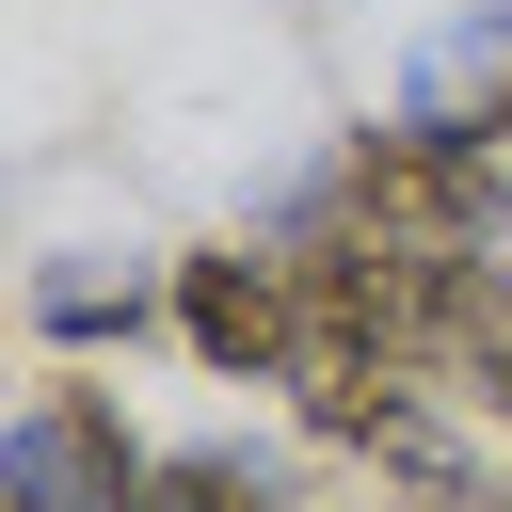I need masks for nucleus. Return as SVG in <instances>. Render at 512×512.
I'll return each instance as SVG.
<instances>
[{"mask_svg": "<svg viewBox=\"0 0 512 512\" xmlns=\"http://www.w3.org/2000/svg\"><path fill=\"white\" fill-rule=\"evenodd\" d=\"M0 512H160V448L112 384H32L0 416Z\"/></svg>", "mask_w": 512, "mask_h": 512, "instance_id": "obj_1", "label": "nucleus"}, {"mask_svg": "<svg viewBox=\"0 0 512 512\" xmlns=\"http://www.w3.org/2000/svg\"><path fill=\"white\" fill-rule=\"evenodd\" d=\"M160 288H176L160 320L192 336V368H208V384H288V368H304V272H288V240H256V224H240V240L176 256Z\"/></svg>", "mask_w": 512, "mask_h": 512, "instance_id": "obj_2", "label": "nucleus"}, {"mask_svg": "<svg viewBox=\"0 0 512 512\" xmlns=\"http://www.w3.org/2000/svg\"><path fill=\"white\" fill-rule=\"evenodd\" d=\"M400 112H432V128H512V0H464L432 48H416V96Z\"/></svg>", "mask_w": 512, "mask_h": 512, "instance_id": "obj_3", "label": "nucleus"}, {"mask_svg": "<svg viewBox=\"0 0 512 512\" xmlns=\"http://www.w3.org/2000/svg\"><path fill=\"white\" fill-rule=\"evenodd\" d=\"M160 512H304V480H288L272 448L208 432V448H160Z\"/></svg>", "mask_w": 512, "mask_h": 512, "instance_id": "obj_4", "label": "nucleus"}, {"mask_svg": "<svg viewBox=\"0 0 512 512\" xmlns=\"http://www.w3.org/2000/svg\"><path fill=\"white\" fill-rule=\"evenodd\" d=\"M144 304H176V288H144V272H96V256L32 272V320H48L64 352H96V336H144Z\"/></svg>", "mask_w": 512, "mask_h": 512, "instance_id": "obj_5", "label": "nucleus"}, {"mask_svg": "<svg viewBox=\"0 0 512 512\" xmlns=\"http://www.w3.org/2000/svg\"><path fill=\"white\" fill-rule=\"evenodd\" d=\"M496 144H512V128H496Z\"/></svg>", "mask_w": 512, "mask_h": 512, "instance_id": "obj_6", "label": "nucleus"}]
</instances>
